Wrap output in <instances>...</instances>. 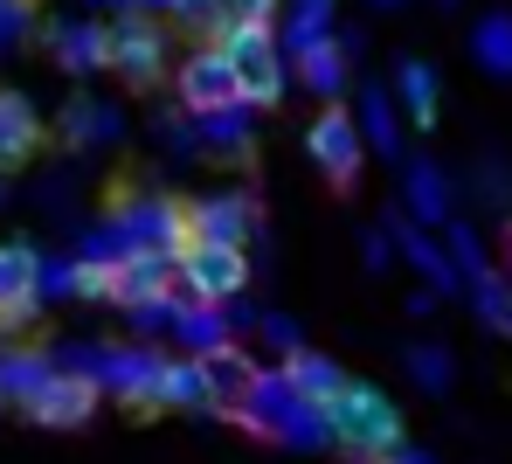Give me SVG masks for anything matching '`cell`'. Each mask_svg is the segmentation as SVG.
<instances>
[{"label":"cell","mask_w":512,"mask_h":464,"mask_svg":"<svg viewBox=\"0 0 512 464\" xmlns=\"http://www.w3.org/2000/svg\"><path fill=\"white\" fill-rule=\"evenodd\" d=\"M409 215H416L423 229H443V222H450V181H443L436 160H416V167H409Z\"/></svg>","instance_id":"cell-22"},{"label":"cell","mask_w":512,"mask_h":464,"mask_svg":"<svg viewBox=\"0 0 512 464\" xmlns=\"http://www.w3.org/2000/svg\"><path fill=\"white\" fill-rule=\"evenodd\" d=\"M395 250H402V257L429 278V291H457V284H464V278H457V264H450V250H436V236H429L416 215H402V222H395Z\"/></svg>","instance_id":"cell-17"},{"label":"cell","mask_w":512,"mask_h":464,"mask_svg":"<svg viewBox=\"0 0 512 464\" xmlns=\"http://www.w3.org/2000/svg\"><path fill=\"white\" fill-rule=\"evenodd\" d=\"M70 298L111 305V264H104V257H77V264H70Z\"/></svg>","instance_id":"cell-29"},{"label":"cell","mask_w":512,"mask_h":464,"mask_svg":"<svg viewBox=\"0 0 512 464\" xmlns=\"http://www.w3.org/2000/svg\"><path fill=\"white\" fill-rule=\"evenodd\" d=\"M160 409H180V416H215V402H208V381L194 361H160Z\"/></svg>","instance_id":"cell-20"},{"label":"cell","mask_w":512,"mask_h":464,"mask_svg":"<svg viewBox=\"0 0 512 464\" xmlns=\"http://www.w3.org/2000/svg\"><path fill=\"white\" fill-rule=\"evenodd\" d=\"M0 194H7V174H0Z\"/></svg>","instance_id":"cell-37"},{"label":"cell","mask_w":512,"mask_h":464,"mask_svg":"<svg viewBox=\"0 0 512 464\" xmlns=\"http://www.w3.org/2000/svg\"><path fill=\"white\" fill-rule=\"evenodd\" d=\"M49 374H56V354L49 347H0V402L21 409Z\"/></svg>","instance_id":"cell-18"},{"label":"cell","mask_w":512,"mask_h":464,"mask_svg":"<svg viewBox=\"0 0 512 464\" xmlns=\"http://www.w3.org/2000/svg\"><path fill=\"white\" fill-rule=\"evenodd\" d=\"M194 368H201V381H208V402H215V416H229L243 395L256 388V361H250V347H236V340H215V347H201L194 354Z\"/></svg>","instance_id":"cell-12"},{"label":"cell","mask_w":512,"mask_h":464,"mask_svg":"<svg viewBox=\"0 0 512 464\" xmlns=\"http://www.w3.org/2000/svg\"><path fill=\"white\" fill-rule=\"evenodd\" d=\"M97 409H104L97 374L70 368V361H56V374L21 402V416H28V423H42V430H84V423H97Z\"/></svg>","instance_id":"cell-6"},{"label":"cell","mask_w":512,"mask_h":464,"mask_svg":"<svg viewBox=\"0 0 512 464\" xmlns=\"http://www.w3.org/2000/svg\"><path fill=\"white\" fill-rule=\"evenodd\" d=\"M353 125H360V139H367L374 153H388V160L402 153V125H395V104H388V91H367V97H360V118H353Z\"/></svg>","instance_id":"cell-25"},{"label":"cell","mask_w":512,"mask_h":464,"mask_svg":"<svg viewBox=\"0 0 512 464\" xmlns=\"http://www.w3.org/2000/svg\"><path fill=\"white\" fill-rule=\"evenodd\" d=\"M256 222H263L256 194H201V201H187V236L194 243H250Z\"/></svg>","instance_id":"cell-11"},{"label":"cell","mask_w":512,"mask_h":464,"mask_svg":"<svg viewBox=\"0 0 512 464\" xmlns=\"http://www.w3.org/2000/svg\"><path fill=\"white\" fill-rule=\"evenodd\" d=\"M374 7H395V0H374Z\"/></svg>","instance_id":"cell-36"},{"label":"cell","mask_w":512,"mask_h":464,"mask_svg":"<svg viewBox=\"0 0 512 464\" xmlns=\"http://www.w3.org/2000/svg\"><path fill=\"white\" fill-rule=\"evenodd\" d=\"M284 374H291V388H298L312 409H319V402L346 381L340 361H333V354H319V347H291V354H284Z\"/></svg>","instance_id":"cell-21"},{"label":"cell","mask_w":512,"mask_h":464,"mask_svg":"<svg viewBox=\"0 0 512 464\" xmlns=\"http://www.w3.org/2000/svg\"><path fill=\"white\" fill-rule=\"evenodd\" d=\"M104 70H118L125 91H153L173 63V42H167V21L146 14V7H118V21H104Z\"/></svg>","instance_id":"cell-3"},{"label":"cell","mask_w":512,"mask_h":464,"mask_svg":"<svg viewBox=\"0 0 512 464\" xmlns=\"http://www.w3.org/2000/svg\"><path fill=\"white\" fill-rule=\"evenodd\" d=\"M160 347H104V354H84V361H70V368L97 374V388H104V402L118 395L125 409H139V416H153L160 409Z\"/></svg>","instance_id":"cell-5"},{"label":"cell","mask_w":512,"mask_h":464,"mask_svg":"<svg viewBox=\"0 0 512 464\" xmlns=\"http://www.w3.org/2000/svg\"><path fill=\"white\" fill-rule=\"evenodd\" d=\"M263 340H270L277 354H291V347H305V333H298V319H277V312L263 319Z\"/></svg>","instance_id":"cell-32"},{"label":"cell","mask_w":512,"mask_h":464,"mask_svg":"<svg viewBox=\"0 0 512 464\" xmlns=\"http://www.w3.org/2000/svg\"><path fill=\"white\" fill-rule=\"evenodd\" d=\"M28 14H35V0H0V42H21Z\"/></svg>","instance_id":"cell-31"},{"label":"cell","mask_w":512,"mask_h":464,"mask_svg":"<svg viewBox=\"0 0 512 464\" xmlns=\"http://www.w3.org/2000/svg\"><path fill=\"white\" fill-rule=\"evenodd\" d=\"M305 153H312V167L326 174V181L353 187L360 181V167H367V139H360V125H353V111H340V104H326L312 125H305Z\"/></svg>","instance_id":"cell-7"},{"label":"cell","mask_w":512,"mask_h":464,"mask_svg":"<svg viewBox=\"0 0 512 464\" xmlns=\"http://www.w3.org/2000/svg\"><path fill=\"white\" fill-rule=\"evenodd\" d=\"M42 139H49L42 111L21 91H0V174H21V167L42 153Z\"/></svg>","instance_id":"cell-13"},{"label":"cell","mask_w":512,"mask_h":464,"mask_svg":"<svg viewBox=\"0 0 512 464\" xmlns=\"http://www.w3.org/2000/svg\"><path fill=\"white\" fill-rule=\"evenodd\" d=\"M0 409H7V402H0Z\"/></svg>","instance_id":"cell-39"},{"label":"cell","mask_w":512,"mask_h":464,"mask_svg":"<svg viewBox=\"0 0 512 464\" xmlns=\"http://www.w3.org/2000/svg\"><path fill=\"white\" fill-rule=\"evenodd\" d=\"M173 298H194V305H236L250 291V257L243 243H187L173 257Z\"/></svg>","instance_id":"cell-4"},{"label":"cell","mask_w":512,"mask_h":464,"mask_svg":"<svg viewBox=\"0 0 512 464\" xmlns=\"http://www.w3.org/2000/svg\"><path fill=\"white\" fill-rule=\"evenodd\" d=\"M56 125H63L70 146H111V139H125V111L104 104V97H70Z\"/></svg>","instance_id":"cell-16"},{"label":"cell","mask_w":512,"mask_h":464,"mask_svg":"<svg viewBox=\"0 0 512 464\" xmlns=\"http://www.w3.org/2000/svg\"><path fill=\"white\" fill-rule=\"evenodd\" d=\"M409 374L423 381L429 395H450V381H457V361H450V347H436V340H416V347H409Z\"/></svg>","instance_id":"cell-27"},{"label":"cell","mask_w":512,"mask_h":464,"mask_svg":"<svg viewBox=\"0 0 512 464\" xmlns=\"http://www.w3.org/2000/svg\"><path fill=\"white\" fill-rule=\"evenodd\" d=\"M333 7H340V0H291V28H284V49H298V42L326 35V28H333Z\"/></svg>","instance_id":"cell-28"},{"label":"cell","mask_w":512,"mask_h":464,"mask_svg":"<svg viewBox=\"0 0 512 464\" xmlns=\"http://www.w3.org/2000/svg\"><path fill=\"white\" fill-rule=\"evenodd\" d=\"M90 7H132V0H90Z\"/></svg>","instance_id":"cell-35"},{"label":"cell","mask_w":512,"mask_h":464,"mask_svg":"<svg viewBox=\"0 0 512 464\" xmlns=\"http://www.w3.org/2000/svg\"><path fill=\"white\" fill-rule=\"evenodd\" d=\"M35 312H42V250L0 243V333L35 326Z\"/></svg>","instance_id":"cell-9"},{"label":"cell","mask_w":512,"mask_h":464,"mask_svg":"<svg viewBox=\"0 0 512 464\" xmlns=\"http://www.w3.org/2000/svg\"><path fill=\"white\" fill-rule=\"evenodd\" d=\"M381 464H436V458H429V451H409V444H395V451H388Z\"/></svg>","instance_id":"cell-33"},{"label":"cell","mask_w":512,"mask_h":464,"mask_svg":"<svg viewBox=\"0 0 512 464\" xmlns=\"http://www.w3.org/2000/svg\"><path fill=\"white\" fill-rule=\"evenodd\" d=\"M471 56H478V70H492L499 84H512V14L506 7L471 28Z\"/></svg>","instance_id":"cell-24"},{"label":"cell","mask_w":512,"mask_h":464,"mask_svg":"<svg viewBox=\"0 0 512 464\" xmlns=\"http://www.w3.org/2000/svg\"><path fill=\"white\" fill-rule=\"evenodd\" d=\"M319 416H326V437L346 444L360 464H381L402 444V409H395V395L374 388V381H353V374H346L340 388L319 402Z\"/></svg>","instance_id":"cell-1"},{"label":"cell","mask_w":512,"mask_h":464,"mask_svg":"<svg viewBox=\"0 0 512 464\" xmlns=\"http://www.w3.org/2000/svg\"><path fill=\"white\" fill-rule=\"evenodd\" d=\"M291 56H298V77H305L319 97H340L346 91V42L333 35V28H326V35H312V42H298Z\"/></svg>","instance_id":"cell-19"},{"label":"cell","mask_w":512,"mask_h":464,"mask_svg":"<svg viewBox=\"0 0 512 464\" xmlns=\"http://www.w3.org/2000/svg\"><path fill=\"white\" fill-rule=\"evenodd\" d=\"M471 305H478V319H485V326H492V333H506V312H512V284H506V271H492V264H485V271H471Z\"/></svg>","instance_id":"cell-26"},{"label":"cell","mask_w":512,"mask_h":464,"mask_svg":"<svg viewBox=\"0 0 512 464\" xmlns=\"http://www.w3.org/2000/svg\"><path fill=\"white\" fill-rule=\"evenodd\" d=\"M506 333H512V312H506Z\"/></svg>","instance_id":"cell-38"},{"label":"cell","mask_w":512,"mask_h":464,"mask_svg":"<svg viewBox=\"0 0 512 464\" xmlns=\"http://www.w3.org/2000/svg\"><path fill=\"white\" fill-rule=\"evenodd\" d=\"M215 42H222V56H229V70H236V97H243L250 111L284 104V42H277L270 21H222Z\"/></svg>","instance_id":"cell-2"},{"label":"cell","mask_w":512,"mask_h":464,"mask_svg":"<svg viewBox=\"0 0 512 464\" xmlns=\"http://www.w3.org/2000/svg\"><path fill=\"white\" fill-rule=\"evenodd\" d=\"M49 49H56V70H70V77H104V21L84 14V21H63L56 35H49Z\"/></svg>","instance_id":"cell-14"},{"label":"cell","mask_w":512,"mask_h":464,"mask_svg":"<svg viewBox=\"0 0 512 464\" xmlns=\"http://www.w3.org/2000/svg\"><path fill=\"white\" fill-rule=\"evenodd\" d=\"M443 229H450V264H457V278L485 271V243H478V229H464V222H443Z\"/></svg>","instance_id":"cell-30"},{"label":"cell","mask_w":512,"mask_h":464,"mask_svg":"<svg viewBox=\"0 0 512 464\" xmlns=\"http://www.w3.org/2000/svg\"><path fill=\"white\" fill-rule=\"evenodd\" d=\"M395 91H402V111H409V125H436V70H429L423 56H409V63H395Z\"/></svg>","instance_id":"cell-23"},{"label":"cell","mask_w":512,"mask_h":464,"mask_svg":"<svg viewBox=\"0 0 512 464\" xmlns=\"http://www.w3.org/2000/svg\"><path fill=\"white\" fill-rule=\"evenodd\" d=\"M160 298H173V250L132 243V250L111 264V305L139 312V305H160Z\"/></svg>","instance_id":"cell-10"},{"label":"cell","mask_w":512,"mask_h":464,"mask_svg":"<svg viewBox=\"0 0 512 464\" xmlns=\"http://www.w3.org/2000/svg\"><path fill=\"white\" fill-rule=\"evenodd\" d=\"M201 146L215 153V160H243L256 146V111L236 97V104H215V111H201Z\"/></svg>","instance_id":"cell-15"},{"label":"cell","mask_w":512,"mask_h":464,"mask_svg":"<svg viewBox=\"0 0 512 464\" xmlns=\"http://www.w3.org/2000/svg\"><path fill=\"white\" fill-rule=\"evenodd\" d=\"M499 236H506V243H499V250H506V264H512V222H506V229H499Z\"/></svg>","instance_id":"cell-34"},{"label":"cell","mask_w":512,"mask_h":464,"mask_svg":"<svg viewBox=\"0 0 512 464\" xmlns=\"http://www.w3.org/2000/svg\"><path fill=\"white\" fill-rule=\"evenodd\" d=\"M173 97H180L187 118H201V111H215V104H236V70H229L222 42H201V49L180 56V70H173Z\"/></svg>","instance_id":"cell-8"}]
</instances>
